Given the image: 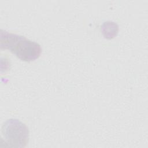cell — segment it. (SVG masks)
<instances>
[{
  "instance_id": "1",
  "label": "cell",
  "mask_w": 148,
  "mask_h": 148,
  "mask_svg": "<svg viewBox=\"0 0 148 148\" xmlns=\"http://www.w3.org/2000/svg\"><path fill=\"white\" fill-rule=\"evenodd\" d=\"M0 47L10 50L19 59L27 62L35 60L42 52L39 43L3 29L0 32Z\"/></svg>"
},
{
  "instance_id": "2",
  "label": "cell",
  "mask_w": 148,
  "mask_h": 148,
  "mask_svg": "<svg viewBox=\"0 0 148 148\" xmlns=\"http://www.w3.org/2000/svg\"><path fill=\"white\" fill-rule=\"evenodd\" d=\"M2 139L5 146L9 147H25L29 139L27 126L18 119H10L5 121L1 127Z\"/></svg>"
}]
</instances>
